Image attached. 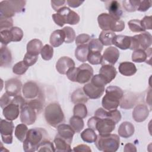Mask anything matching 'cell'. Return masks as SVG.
Listing matches in <instances>:
<instances>
[{
  "mask_svg": "<svg viewBox=\"0 0 152 152\" xmlns=\"http://www.w3.org/2000/svg\"><path fill=\"white\" fill-rule=\"evenodd\" d=\"M47 139V132L41 128H34L28 131L23 141V150L26 152L37 151L40 144Z\"/></svg>",
  "mask_w": 152,
  "mask_h": 152,
  "instance_id": "6da1fadb",
  "label": "cell"
},
{
  "mask_svg": "<svg viewBox=\"0 0 152 152\" xmlns=\"http://www.w3.org/2000/svg\"><path fill=\"white\" fill-rule=\"evenodd\" d=\"M105 91L106 94L102 100L103 107L107 110L116 109L124 96L122 90L119 87L111 86L107 87Z\"/></svg>",
  "mask_w": 152,
  "mask_h": 152,
  "instance_id": "7a4b0ae2",
  "label": "cell"
},
{
  "mask_svg": "<svg viewBox=\"0 0 152 152\" xmlns=\"http://www.w3.org/2000/svg\"><path fill=\"white\" fill-rule=\"evenodd\" d=\"M120 138L116 134H99L95 141V145L100 151L115 152L119 147Z\"/></svg>",
  "mask_w": 152,
  "mask_h": 152,
  "instance_id": "3957f363",
  "label": "cell"
},
{
  "mask_svg": "<svg viewBox=\"0 0 152 152\" xmlns=\"http://www.w3.org/2000/svg\"><path fill=\"white\" fill-rule=\"evenodd\" d=\"M45 118L52 126L56 127L64 121V114L61 106L55 102L49 104L45 109Z\"/></svg>",
  "mask_w": 152,
  "mask_h": 152,
  "instance_id": "277c9868",
  "label": "cell"
},
{
  "mask_svg": "<svg viewBox=\"0 0 152 152\" xmlns=\"http://www.w3.org/2000/svg\"><path fill=\"white\" fill-rule=\"evenodd\" d=\"M37 113L36 110L30 104L26 102L20 109V121L26 125H32L36 120Z\"/></svg>",
  "mask_w": 152,
  "mask_h": 152,
  "instance_id": "5b68a950",
  "label": "cell"
},
{
  "mask_svg": "<svg viewBox=\"0 0 152 152\" xmlns=\"http://www.w3.org/2000/svg\"><path fill=\"white\" fill-rule=\"evenodd\" d=\"M93 76V69L88 64L80 65L76 69L75 81L80 84H84L90 80Z\"/></svg>",
  "mask_w": 152,
  "mask_h": 152,
  "instance_id": "8992f818",
  "label": "cell"
},
{
  "mask_svg": "<svg viewBox=\"0 0 152 152\" xmlns=\"http://www.w3.org/2000/svg\"><path fill=\"white\" fill-rule=\"evenodd\" d=\"M14 125L12 121L1 119L0 133L2 141L5 144H11L12 142V133Z\"/></svg>",
  "mask_w": 152,
  "mask_h": 152,
  "instance_id": "52a82bcc",
  "label": "cell"
},
{
  "mask_svg": "<svg viewBox=\"0 0 152 152\" xmlns=\"http://www.w3.org/2000/svg\"><path fill=\"white\" fill-rule=\"evenodd\" d=\"M116 124L110 119L105 118H99L96 126V130L99 134L105 135L110 134L115 128Z\"/></svg>",
  "mask_w": 152,
  "mask_h": 152,
  "instance_id": "ba28073f",
  "label": "cell"
},
{
  "mask_svg": "<svg viewBox=\"0 0 152 152\" xmlns=\"http://www.w3.org/2000/svg\"><path fill=\"white\" fill-rule=\"evenodd\" d=\"M57 12L62 15L65 24L75 25L78 24L80 21V18L78 14L75 11L70 10L68 7H64L58 11Z\"/></svg>",
  "mask_w": 152,
  "mask_h": 152,
  "instance_id": "9c48e42d",
  "label": "cell"
},
{
  "mask_svg": "<svg viewBox=\"0 0 152 152\" xmlns=\"http://www.w3.org/2000/svg\"><path fill=\"white\" fill-rule=\"evenodd\" d=\"M22 83L17 78H10L5 81V88L6 93L11 96H16L21 93Z\"/></svg>",
  "mask_w": 152,
  "mask_h": 152,
  "instance_id": "30bf717a",
  "label": "cell"
},
{
  "mask_svg": "<svg viewBox=\"0 0 152 152\" xmlns=\"http://www.w3.org/2000/svg\"><path fill=\"white\" fill-rule=\"evenodd\" d=\"M94 116L100 119L105 118L110 119L113 121L116 124L121 119V112L116 109L107 111L104 109L100 107L94 112Z\"/></svg>",
  "mask_w": 152,
  "mask_h": 152,
  "instance_id": "8fae6325",
  "label": "cell"
},
{
  "mask_svg": "<svg viewBox=\"0 0 152 152\" xmlns=\"http://www.w3.org/2000/svg\"><path fill=\"white\" fill-rule=\"evenodd\" d=\"M83 90L88 98L96 99L100 98L103 94L104 87H97L90 82L84 86Z\"/></svg>",
  "mask_w": 152,
  "mask_h": 152,
  "instance_id": "7c38bea8",
  "label": "cell"
},
{
  "mask_svg": "<svg viewBox=\"0 0 152 152\" xmlns=\"http://www.w3.org/2000/svg\"><path fill=\"white\" fill-rule=\"evenodd\" d=\"M21 107L17 103L11 102V103L3 109L2 113L7 120L13 121L16 119L20 112Z\"/></svg>",
  "mask_w": 152,
  "mask_h": 152,
  "instance_id": "4fadbf2b",
  "label": "cell"
},
{
  "mask_svg": "<svg viewBox=\"0 0 152 152\" xmlns=\"http://www.w3.org/2000/svg\"><path fill=\"white\" fill-rule=\"evenodd\" d=\"M22 91L24 97L27 99H34L39 93V88L37 84L33 81L26 83L22 87Z\"/></svg>",
  "mask_w": 152,
  "mask_h": 152,
  "instance_id": "5bb4252c",
  "label": "cell"
},
{
  "mask_svg": "<svg viewBox=\"0 0 152 152\" xmlns=\"http://www.w3.org/2000/svg\"><path fill=\"white\" fill-rule=\"evenodd\" d=\"M116 20L118 19L114 18L107 13H102L97 17L99 26L103 30L112 31Z\"/></svg>",
  "mask_w": 152,
  "mask_h": 152,
  "instance_id": "9a60e30c",
  "label": "cell"
},
{
  "mask_svg": "<svg viewBox=\"0 0 152 152\" xmlns=\"http://www.w3.org/2000/svg\"><path fill=\"white\" fill-rule=\"evenodd\" d=\"M75 66L74 61L69 57L62 56L61 57L56 64V69L61 74H66L68 70Z\"/></svg>",
  "mask_w": 152,
  "mask_h": 152,
  "instance_id": "2e32d148",
  "label": "cell"
},
{
  "mask_svg": "<svg viewBox=\"0 0 152 152\" xmlns=\"http://www.w3.org/2000/svg\"><path fill=\"white\" fill-rule=\"evenodd\" d=\"M58 135L64 139L69 144H71L73 136L75 131L72 129L71 125L67 124H59L57 127Z\"/></svg>",
  "mask_w": 152,
  "mask_h": 152,
  "instance_id": "e0dca14e",
  "label": "cell"
},
{
  "mask_svg": "<svg viewBox=\"0 0 152 152\" xmlns=\"http://www.w3.org/2000/svg\"><path fill=\"white\" fill-rule=\"evenodd\" d=\"M119 55V51L116 48L113 46H109L104 50L103 53V62L106 61L110 65H113L118 60Z\"/></svg>",
  "mask_w": 152,
  "mask_h": 152,
  "instance_id": "ac0fdd59",
  "label": "cell"
},
{
  "mask_svg": "<svg viewBox=\"0 0 152 152\" xmlns=\"http://www.w3.org/2000/svg\"><path fill=\"white\" fill-rule=\"evenodd\" d=\"M149 115L148 106L145 104H139L134 108L132 112V118L135 121L141 122L144 121Z\"/></svg>",
  "mask_w": 152,
  "mask_h": 152,
  "instance_id": "d6986e66",
  "label": "cell"
},
{
  "mask_svg": "<svg viewBox=\"0 0 152 152\" xmlns=\"http://www.w3.org/2000/svg\"><path fill=\"white\" fill-rule=\"evenodd\" d=\"M102 76L107 83H110L117 74L116 69L113 65L110 64H104L102 66L99 70V74Z\"/></svg>",
  "mask_w": 152,
  "mask_h": 152,
  "instance_id": "ffe728a7",
  "label": "cell"
},
{
  "mask_svg": "<svg viewBox=\"0 0 152 152\" xmlns=\"http://www.w3.org/2000/svg\"><path fill=\"white\" fill-rule=\"evenodd\" d=\"M112 44L122 50L130 49L131 45V36L116 35L112 40Z\"/></svg>",
  "mask_w": 152,
  "mask_h": 152,
  "instance_id": "44dd1931",
  "label": "cell"
},
{
  "mask_svg": "<svg viewBox=\"0 0 152 152\" xmlns=\"http://www.w3.org/2000/svg\"><path fill=\"white\" fill-rule=\"evenodd\" d=\"M134 37L138 42L139 49L146 50L151 45L152 36L148 32L144 31L139 34L135 35Z\"/></svg>",
  "mask_w": 152,
  "mask_h": 152,
  "instance_id": "7402d4cb",
  "label": "cell"
},
{
  "mask_svg": "<svg viewBox=\"0 0 152 152\" xmlns=\"http://www.w3.org/2000/svg\"><path fill=\"white\" fill-rule=\"evenodd\" d=\"M106 9L109 12V14L115 19H120L123 14V11L120 4L117 1H107L106 4Z\"/></svg>",
  "mask_w": 152,
  "mask_h": 152,
  "instance_id": "603a6c76",
  "label": "cell"
},
{
  "mask_svg": "<svg viewBox=\"0 0 152 152\" xmlns=\"http://www.w3.org/2000/svg\"><path fill=\"white\" fill-rule=\"evenodd\" d=\"M135 128L132 124L129 122H123L118 128V134L120 137L127 138L131 137L134 133Z\"/></svg>",
  "mask_w": 152,
  "mask_h": 152,
  "instance_id": "cb8c5ba5",
  "label": "cell"
},
{
  "mask_svg": "<svg viewBox=\"0 0 152 152\" xmlns=\"http://www.w3.org/2000/svg\"><path fill=\"white\" fill-rule=\"evenodd\" d=\"M12 61V55L9 49L4 45H1L0 49V66L1 67L9 66Z\"/></svg>",
  "mask_w": 152,
  "mask_h": 152,
  "instance_id": "d4e9b609",
  "label": "cell"
},
{
  "mask_svg": "<svg viewBox=\"0 0 152 152\" xmlns=\"http://www.w3.org/2000/svg\"><path fill=\"white\" fill-rule=\"evenodd\" d=\"M65 36L62 30H56L52 33L50 36V43L52 47L57 48L61 46L65 42Z\"/></svg>",
  "mask_w": 152,
  "mask_h": 152,
  "instance_id": "484cf974",
  "label": "cell"
},
{
  "mask_svg": "<svg viewBox=\"0 0 152 152\" xmlns=\"http://www.w3.org/2000/svg\"><path fill=\"white\" fill-rule=\"evenodd\" d=\"M43 44L41 40L34 39L29 41L27 45V53L34 56H38L42 50Z\"/></svg>",
  "mask_w": 152,
  "mask_h": 152,
  "instance_id": "4316f807",
  "label": "cell"
},
{
  "mask_svg": "<svg viewBox=\"0 0 152 152\" xmlns=\"http://www.w3.org/2000/svg\"><path fill=\"white\" fill-rule=\"evenodd\" d=\"M119 72L124 76H132L137 72V68L135 64L131 62H121L118 67Z\"/></svg>",
  "mask_w": 152,
  "mask_h": 152,
  "instance_id": "83f0119b",
  "label": "cell"
},
{
  "mask_svg": "<svg viewBox=\"0 0 152 152\" xmlns=\"http://www.w3.org/2000/svg\"><path fill=\"white\" fill-rule=\"evenodd\" d=\"M15 12L9 1H2L0 2V18H11Z\"/></svg>",
  "mask_w": 152,
  "mask_h": 152,
  "instance_id": "f1b7e54d",
  "label": "cell"
},
{
  "mask_svg": "<svg viewBox=\"0 0 152 152\" xmlns=\"http://www.w3.org/2000/svg\"><path fill=\"white\" fill-rule=\"evenodd\" d=\"M55 144V151H72L71 144L64 139L62 138L58 135L55 136L53 141Z\"/></svg>",
  "mask_w": 152,
  "mask_h": 152,
  "instance_id": "f546056e",
  "label": "cell"
},
{
  "mask_svg": "<svg viewBox=\"0 0 152 152\" xmlns=\"http://www.w3.org/2000/svg\"><path fill=\"white\" fill-rule=\"evenodd\" d=\"M89 52L88 44L78 46L75 50V56L80 62H84L87 61V56Z\"/></svg>",
  "mask_w": 152,
  "mask_h": 152,
  "instance_id": "4dcf8cb0",
  "label": "cell"
},
{
  "mask_svg": "<svg viewBox=\"0 0 152 152\" xmlns=\"http://www.w3.org/2000/svg\"><path fill=\"white\" fill-rule=\"evenodd\" d=\"M151 54H148L146 50L138 49L135 50L132 53V61L135 62L141 63L144 61H147L148 57L150 58Z\"/></svg>",
  "mask_w": 152,
  "mask_h": 152,
  "instance_id": "1f68e13d",
  "label": "cell"
},
{
  "mask_svg": "<svg viewBox=\"0 0 152 152\" xmlns=\"http://www.w3.org/2000/svg\"><path fill=\"white\" fill-rule=\"evenodd\" d=\"M116 36L115 32L110 30H103L99 37V40L104 46H110L112 45V40Z\"/></svg>",
  "mask_w": 152,
  "mask_h": 152,
  "instance_id": "d6a6232c",
  "label": "cell"
},
{
  "mask_svg": "<svg viewBox=\"0 0 152 152\" xmlns=\"http://www.w3.org/2000/svg\"><path fill=\"white\" fill-rule=\"evenodd\" d=\"M71 99L72 102L74 104L84 103L88 101V97L86 95L83 90L81 88H78L72 93Z\"/></svg>",
  "mask_w": 152,
  "mask_h": 152,
  "instance_id": "836d02e7",
  "label": "cell"
},
{
  "mask_svg": "<svg viewBox=\"0 0 152 152\" xmlns=\"http://www.w3.org/2000/svg\"><path fill=\"white\" fill-rule=\"evenodd\" d=\"M80 136L84 141L88 143L94 142L97 137V134L95 132V131L89 128L84 129L81 133Z\"/></svg>",
  "mask_w": 152,
  "mask_h": 152,
  "instance_id": "e575fe53",
  "label": "cell"
},
{
  "mask_svg": "<svg viewBox=\"0 0 152 152\" xmlns=\"http://www.w3.org/2000/svg\"><path fill=\"white\" fill-rule=\"evenodd\" d=\"M28 128L24 124H20L17 125L15 129V136L21 142H23L25 140Z\"/></svg>",
  "mask_w": 152,
  "mask_h": 152,
  "instance_id": "d590c367",
  "label": "cell"
},
{
  "mask_svg": "<svg viewBox=\"0 0 152 152\" xmlns=\"http://www.w3.org/2000/svg\"><path fill=\"white\" fill-rule=\"evenodd\" d=\"M69 124L75 132H80L84 128V121L83 118L73 116L69 119Z\"/></svg>",
  "mask_w": 152,
  "mask_h": 152,
  "instance_id": "8d00e7d4",
  "label": "cell"
},
{
  "mask_svg": "<svg viewBox=\"0 0 152 152\" xmlns=\"http://www.w3.org/2000/svg\"><path fill=\"white\" fill-rule=\"evenodd\" d=\"M87 61L92 65L102 64L103 62V58L100 52L89 51Z\"/></svg>",
  "mask_w": 152,
  "mask_h": 152,
  "instance_id": "74e56055",
  "label": "cell"
},
{
  "mask_svg": "<svg viewBox=\"0 0 152 152\" xmlns=\"http://www.w3.org/2000/svg\"><path fill=\"white\" fill-rule=\"evenodd\" d=\"M74 115L81 118H85L87 115V109L84 103L75 104L73 109Z\"/></svg>",
  "mask_w": 152,
  "mask_h": 152,
  "instance_id": "f35d334b",
  "label": "cell"
},
{
  "mask_svg": "<svg viewBox=\"0 0 152 152\" xmlns=\"http://www.w3.org/2000/svg\"><path fill=\"white\" fill-rule=\"evenodd\" d=\"M128 26L129 29L132 32H144L145 31V30L142 26L141 20L137 19L131 20L128 21Z\"/></svg>",
  "mask_w": 152,
  "mask_h": 152,
  "instance_id": "ab89813d",
  "label": "cell"
},
{
  "mask_svg": "<svg viewBox=\"0 0 152 152\" xmlns=\"http://www.w3.org/2000/svg\"><path fill=\"white\" fill-rule=\"evenodd\" d=\"M40 54L43 59L49 61L51 59L53 55V48L49 45H45L43 46Z\"/></svg>",
  "mask_w": 152,
  "mask_h": 152,
  "instance_id": "60d3db41",
  "label": "cell"
},
{
  "mask_svg": "<svg viewBox=\"0 0 152 152\" xmlns=\"http://www.w3.org/2000/svg\"><path fill=\"white\" fill-rule=\"evenodd\" d=\"M28 67L29 66H27L23 60L16 63L13 66L12 71L17 75H23L27 71Z\"/></svg>",
  "mask_w": 152,
  "mask_h": 152,
  "instance_id": "b9f144b4",
  "label": "cell"
},
{
  "mask_svg": "<svg viewBox=\"0 0 152 152\" xmlns=\"http://www.w3.org/2000/svg\"><path fill=\"white\" fill-rule=\"evenodd\" d=\"M65 36V42L66 43H70L74 42L75 39V32L74 30L71 27L66 26L62 28Z\"/></svg>",
  "mask_w": 152,
  "mask_h": 152,
  "instance_id": "7bdbcfd3",
  "label": "cell"
},
{
  "mask_svg": "<svg viewBox=\"0 0 152 152\" xmlns=\"http://www.w3.org/2000/svg\"><path fill=\"white\" fill-rule=\"evenodd\" d=\"M1 45L7 46L8 43L12 42V34L10 30H4L0 31Z\"/></svg>",
  "mask_w": 152,
  "mask_h": 152,
  "instance_id": "ee69618b",
  "label": "cell"
},
{
  "mask_svg": "<svg viewBox=\"0 0 152 152\" xmlns=\"http://www.w3.org/2000/svg\"><path fill=\"white\" fill-rule=\"evenodd\" d=\"M123 7L124 9L128 12H134L135 11L139 4V1H131L126 0L122 1Z\"/></svg>",
  "mask_w": 152,
  "mask_h": 152,
  "instance_id": "f6af8a7d",
  "label": "cell"
},
{
  "mask_svg": "<svg viewBox=\"0 0 152 152\" xmlns=\"http://www.w3.org/2000/svg\"><path fill=\"white\" fill-rule=\"evenodd\" d=\"M89 51L101 52L103 49V45L98 39H92L88 43Z\"/></svg>",
  "mask_w": 152,
  "mask_h": 152,
  "instance_id": "bcb514c9",
  "label": "cell"
},
{
  "mask_svg": "<svg viewBox=\"0 0 152 152\" xmlns=\"http://www.w3.org/2000/svg\"><path fill=\"white\" fill-rule=\"evenodd\" d=\"M9 2L15 12H21L24 10L25 5L26 3V1L10 0Z\"/></svg>",
  "mask_w": 152,
  "mask_h": 152,
  "instance_id": "7dc6e473",
  "label": "cell"
},
{
  "mask_svg": "<svg viewBox=\"0 0 152 152\" xmlns=\"http://www.w3.org/2000/svg\"><path fill=\"white\" fill-rule=\"evenodd\" d=\"M38 151H55L53 142L48 140H44L39 146Z\"/></svg>",
  "mask_w": 152,
  "mask_h": 152,
  "instance_id": "c3c4849f",
  "label": "cell"
},
{
  "mask_svg": "<svg viewBox=\"0 0 152 152\" xmlns=\"http://www.w3.org/2000/svg\"><path fill=\"white\" fill-rule=\"evenodd\" d=\"M12 34V42H20L23 37V30L18 27H12L10 30Z\"/></svg>",
  "mask_w": 152,
  "mask_h": 152,
  "instance_id": "681fc988",
  "label": "cell"
},
{
  "mask_svg": "<svg viewBox=\"0 0 152 152\" xmlns=\"http://www.w3.org/2000/svg\"><path fill=\"white\" fill-rule=\"evenodd\" d=\"M91 83L99 87H104V86L108 84L106 80L100 74H96L93 76L91 80Z\"/></svg>",
  "mask_w": 152,
  "mask_h": 152,
  "instance_id": "f907efd6",
  "label": "cell"
},
{
  "mask_svg": "<svg viewBox=\"0 0 152 152\" xmlns=\"http://www.w3.org/2000/svg\"><path fill=\"white\" fill-rule=\"evenodd\" d=\"M13 26L12 18H0V31L10 30Z\"/></svg>",
  "mask_w": 152,
  "mask_h": 152,
  "instance_id": "816d5d0a",
  "label": "cell"
},
{
  "mask_svg": "<svg viewBox=\"0 0 152 152\" xmlns=\"http://www.w3.org/2000/svg\"><path fill=\"white\" fill-rule=\"evenodd\" d=\"M90 40L91 37L90 35L87 34H81L75 37V44L77 46L82 45L88 44Z\"/></svg>",
  "mask_w": 152,
  "mask_h": 152,
  "instance_id": "f5cc1de1",
  "label": "cell"
},
{
  "mask_svg": "<svg viewBox=\"0 0 152 152\" xmlns=\"http://www.w3.org/2000/svg\"><path fill=\"white\" fill-rule=\"evenodd\" d=\"M37 59H38V56H34L30 53H26L24 55L23 61L27 66H30L34 65L37 62Z\"/></svg>",
  "mask_w": 152,
  "mask_h": 152,
  "instance_id": "db71d44e",
  "label": "cell"
},
{
  "mask_svg": "<svg viewBox=\"0 0 152 152\" xmlns=\"http://www.w3.org/2000/svg\"><path fill=\"white\" fill-rule=\"evenodd\" d=\"M151 1H139V4L137 10L141 12H145L151 7Z\"/></svg>",
  "mask_w": 152,
  "mask_h": 152,
  "instance_id": "11a10c76",
  "label": "cell"
},
{
  "mask_svg": "<svg viewBox=\"0 0 152 152\" xmlns=\"http://www.w3.org/2000/svg\"><path fill=\"white\" fill-rule=\"evenodd\" d=\"M28 103L30 104L36 110L38 114L42 111L43 104H42V101L40 99H31L30 101H28Z\"/></svg>",
  "mask_w": 152,
  "mask_h": 152,
  "instance_id": "9f6ffc18",
  "label": "cell"
},
{
  "mask_svg": "<svg viewBox=\"0 0 152 152\" xmlns=\"http://www.w3.org/2000/svg\"><path fill=\"white\" fill-rule=\"evenodd\" d=\"M141 23L143 28L146 30H151L152 28V17L151 16H145Z\"/></svg>",
  "mask_w": 152,
  "mask_h": 152,
  "instance_id": "6f0895ef",
  "label": "cell"
},
{
  "mask_svg": "<svg viewBox=\"0 0 152 152\" xmlns=\"http://www.w3.org/2000/svg\"><path fill=\"white\" fill-rule=\"evenodd\" d=\"M11 96H9L7 93H5L3 94V95L1 97L0 99V106L2 109H4L5 107L7 105H8L12 99H11Z\"/></svg>",
  "mask_w": 152,
  "mask_h": 152,
  "instance_id": "680465c9",
  "label": "cell"
},
{
  "mask_svg": "<svg viewBox=\"0 0 152 152\" xmlns=\"http://www.w3.org/2000/svg\"><path fill=\"white\" fill-rule=\"evenodd\" d=\"M66 2L64 0H57V1H51V5L52 8L56 11H59L61 8L65 7V4Z\"/></svg>",
  "mask_w": 152,
  "mask_h": 152,
  "instance_id": "91938a15",
  "label": "cell"
},
{
  "mask_svg": "<svg viewBox=\"0 0 152 152\" xmlns=\"http://www.w3.org/2000/svg\"><path fill=\"white\" fill-rule=\"evenodd\" d=\"M52 18L54 22L60 27L64 26V25L65 24L62 15L58 12L52 14Z\"/></svg>",
  "mask_w": 152,
  "mask_h": 152,
  "instance_id": "94428289",
  "label": "cell"
},
{
  "mask_svg": "<svg viewBox=\"0 0 152 152\" xmlns=\"http://www.w3.org/2000/svg\"><path fill=\"white\" fill-rule=\"evenodd\" d=\"M99 118L96 117V116H93L91 118H90L87 122V125L88 126L89 128L92 129L94 131H96V124L99 120Z\"/></svg>",
  "mask_w": 152,
  "mask_h": 152,
  "instance_id": "6125c7cd",
  "label": "cell"
},
{
  "mask_svg": "<svg viewBox=\"0 0 152 152\" xmlns=\"http://www.w3.org/2000/svg\"><path fill=\"white\" fill-rule=\"evenodd\" d=\"M72 151H84V152H91V150L90 147L85 144H80L76 147H74Z\"/></svg>",
  "mask_w": 152,
  "mask_h": 152,
  "instance_id": "be15d7a7",
  "label": "cell"
},
{
  "mask_svg": "<svg viewBox=\"0 0 152 152\" xmlns=\"http://www.w3.org/2000/svg\"><path fill=\"white\" fill-rule=\"evenodd\" d=\"M84 1H77V0H68L66 1V3L68 6L72 8H77L80 7L83 3Z\"/></svg>",
  "mask_w": 152,
  "mask_h": 152,
  "instance_id": "e7e4bbea",
  "label": "cell"
},
{
  "mask_svg": "<svg viewBox=\"0 0 152 152\" xmlns=\"http://www.w3.org/2000/svg\"><path fill=\"white\" fill-rule=\"evenodd\" d=\"M124 151L125 152H128V151H137V149L135 146L131 144V143H128L125 145Z\"/></svg>",
  "mask_w": 152,
  "mask_h": 152,
  "instance_id": "03108f58",
  "label": "cell"
}]
</instances>
